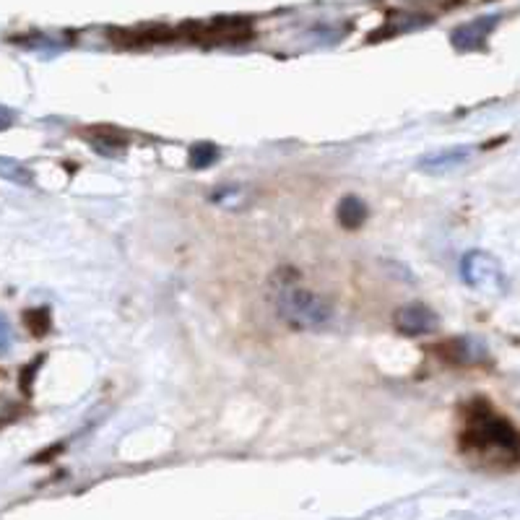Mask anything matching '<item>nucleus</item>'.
Listing matches in <instances>:
<instances>
[{
    "label": "nucleus",
    "instance_id": "1",
    "mask_svg": "<svg viewBox=\"0 0 520 520\" xmlns=\"http://www.w3.org/2000/svg\"><path fill=\"white\" fill-rule=\"evenodd\" d=\"M461 445L492 463H518L520 432L513 421L495 414L487 403H473V414L466 419Z\"/></svg>",
    "mask_w": 520,
    "mask_h": 520
},
{
    "label": "nucleus",
    "instance_id": "2",
    "mask_svg": "<svg viewBox=\"0 0 520 520\" xmlns=\"http://www.w3.org/2000/svg\"><path fill=\"white\" fill-rule=\"evenodd\" d=\"M276 310L281 321L297 331H322L333 322V307L321 295L302 289L297 284H284L276 292Z\"/></svg>",
    "mask_w": 520,
    "mask_h": 520
},
{
    "label": "nucleus",
    "instance_id": "3",
    "mask_svg": "<svg viewBox=\"0 0 520 520\" xmlns=\"http://www.w3.org/2000/svg\"><path fill=\"white\" fill-rule=\"evenodd\" d=\"M461 278L466 281V286L492 297L507 292V276L502 263L484 250H471L461 258Z\"/></svg>",
    "mask_w": 520,
    "mask_h": 520
},
{
    "label": "nucleus",
    "instance_id": "4",
    "mask_svg": "<svg viewBox=\"0 0 520 520\" xmlns=\"http://www.w3.org/2000/svg\"><path fill=\"white\" fill-rule=\"evenodd\" d=\"M437 325H440V321H437L435 310H429V307L421 304V302L403 304V307H398L396 315H393V328H396V333L406 336V339H417V336L435 333Z\"/></svg>",
    "mask_w": 520,
    "mask_h": 520
},
{
    "label": "nucleus",
    "instance_id": "5",
    "mask_svg": "<svg viewBox=\"0 0 520 520\" xmlns=\"http://www.w3.org/2000/svg\"><path fill=\"white\" fill-rule=\"evenodd\" d=\"M437 351L443 354V359L455 362V365H476V362L487 359V347L473 336H461V339L445 341L437 347Z\"/></svg>",
    "mask_w": 520,
    "mask_h": 520
},
{
    "label": "nucleus",
    "instance_id": "6",
    "mask_svg": "<svg viewBox=\"0 0 520 520\" xmlns=\"http://www.w3.org/2000/svg\"><path fill=\"white\" fill-rule=\"evenodd\" d=\"M497 19H481V22H473V24L461 26L458 31H453V45L458 50H476L487 42V34L495 29Z\"/></svg>",
    "mask_w": 520,
    "mask_h": 520
},
{
    "label": "nucleus",
    "instance_id": "7",
    "mask_svg": "<svg viewBox=\"0 0 520 520\" xmlns=\"http://www.w3.org/2000/svg\"><path fill=\"white\" fill-rule=\"evenodd\" d=\"M471 146H458V149H445L437 151V154H429L419 162L421 172H445V170H453L458 164H463L469 159Z\"/></svg>",
    "mask_w": 520,
    "mask_h": 520
},
{
    "label": "nucleus",
    "instance_id": "8",
    "mask_svg": "<svg viewBox=\"0 0 520 520\" xmlns=\"http://www.w3.org/2000/svg\"><path fill=\"white\" fill-rule=\"evenodd\" d=\"M336 216H339V222H341L344 229H359L362 224L367 222L370 208H367V203L359 196H344L341 203H339V208H336Z\"/></svg>",
    "mask_w": 520,
    "mask_h": 520
},
{
    "label": "nucleus",
    "instance_id": "9",
    "mask_svg": "<svg viewBox=\"0 0 520 520\" xmlns=\"http://www.w3.org/2000/svg\"><path fill=\"white\" fill-rule=\"evenodd\" d=\"M216 156H219V151H216L214 144H196V146L190 149V154H188V162H190L193 170H203V167L214 164Z\"/></svg>",
    "mask_w": 520,
    "mask_h": 520
}]
</instances>
